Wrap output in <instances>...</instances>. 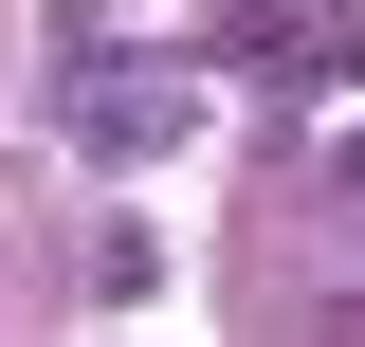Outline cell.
I'll list each match as a JSON object with an SVG mask.
<instances>
[{
  "mask_svg": "<svg viewBox=\"0 0 365 347\" xmlns=\"http://www.w3.org/2000/svg\"><path fill=\"white\" fill-rule=\"evenodd\" d=\"M55 110H73V146H91L110 183L182 165V146L220 129V91H201V74H55Z\"/></svg>",
  "mask_w": 365,
  "mask_h": 347,
  "instance_id": "cell-1",
  "label": "cell"
},
{
  "mask_svg": "<svg viewBox=\"0 0 365 347\" xmlns=\"http://www.w3.org/2000/svg\"><path fill=\"white\" fill-rule=\"evenodd\" d=\"M329 183H347V201H365V129H347V146H329Z\"/></svg>",
  "mask_w": 365,
  "mask_h": 347,
  "instance_id": "cell-2",
  "label": "cell"
}]
</instances>
